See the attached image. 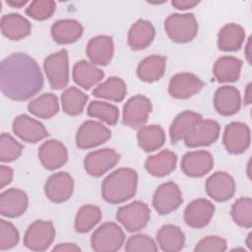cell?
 <instances>
[{"label":"cell","mask_w":252,"mask_h":252,"mask_svg":"<svg viewBox=\"0 0 252 252\" xmlns=\"http://www.w3.org/2000/svg\"><path fill=\"white\" fill-rule=\"evenodd\" d=\"M43 86V77L38 64L25 53L16 52L2 60L0 88L3 94L16 101L34 96Z\"/></svg>","instance_id":"6da1fadb"},{"label":"cell","mask_w":252,"mask_h":252,"mask_svg":"<svg viewBox=\"0 0 252 252\" xmlns=\"http://www.w3.org/2000/svg\"><path fill=\"white\" fill-rule=\"evenodd\" d=\"M138 175L132 168L121 167L111 172L102 182L101 196L110 204H120L131 199L137 190Z\"/></svg>","instance_id":"7a4b0ae2"},{"label":"cell","mask_w":252,"mask_h":252,"mask_svg":"<svg viewBox=\"0 0 252 252\" xmlns=\"http://www.w3.org/2000/svg\"><path fill=\"white\" fill-rule=\"evenodd\" d=\"M168 37L177 43L191 41L198 33V23L193 14H171L164 21Z\"/></svg>","instance_id":"3957f363"},{"label":"cell","mask_w":252,"mask_h":252,"mask_svg":"<svg viewBox=\"0 0 252 252\" xmlns=\"http://www.w3.org/2000/svg\"><path fill=\"white\" fill-rule=\"evenodd\" d=\"M124 241V231L115 222H104L94 230L91 237L92 248L97 252L117 251Z\"/></svg>","instance_id":"277c9868"},{"label":"cell","mask_w":252,"mask_h":252,"mask_svg":"<svg viewBox=\"0 0 252 252\" xmlns=\"http://www.w3.org/2000/svg\"><path fill=\"white\" fill-rule=\"evenodd\" d=\"M45 75L53 90L64 89L69 83L68 53L61 49L47 56L43 63Z\"/></svg>","instance_id":"5b68a950"},{"label":"cell","mask_w":252,"mask_h":252,"mask_svg":"<svg viewBox=\"0 0 252 252\" xmlns=\"http://www.w3.org/2000/svg\"><path fill=\"white\" fill-rule=\"evenodd\" d=\"M150 209L141 201H134L120 207L116 213L117 220L130 232L139 231L144 228L150 220Z\"/></svg>","instance_id":"8992f818"},{"label":"cell","mask_w":252,"mask_h":252,"mask_svg":"<svg viewBox=\"0 0 252 252\" xmlns=\"http://www.w3.org/2000/svg\"><path fill=\"white\" fill-rule=\"evenodd\" d=\"M55 228L51 221L37 220L26 230L24 236L25 246L32 251H45L53 242Z\"/></svg>","instance_id":"52a82bcc"},{"label":"cell","mask_w":252,"mask_h":252,"mask_svg":"<svg viewBox=\"0 0 252 252\" xmlns=\"http://www.w3.org/2000/svg\"><path fill=\"white\" fill-rule=\"evenodd\" d=\"M152 111L151 100L142 94L129 98L123 106V124L131 128L142 127Z\"/></svg>","instance_id":"ba28073f"},{"label":"cell","mask_w":252,"mask_h":252,"mask_svg":"<svg viewBox=\"0 0 252 252\" xmlns=\"http://www.w3.org/2000/svg\"><path fill=\"white\" fill-rule=\"evenodd\" d=\"M111 137V131L100 122L88 120L77 131L76 145L80 149H92L105 143Z\"/></svg>","instance_id":"9c48e42d"},{"label":"cell","mask_w":252,"mask_h":252,"mask_svg":"<svg viewBox=\"0 0 252 252\" xmlns=\"http://www.w3.org/2000/svg\"><path fill=\"white\" fill-rule=\"evenodd\" d=\"M182 203V193L178 185L172 181L160 184L153 197V206L159 215L171 213Z\"/></svg>","instance_id":"30bf717a"},{"label":"cell","mask_w":252,"mask_h":252,"mask_svg":"<svg viewBox=\"0 0 252 252\" xmlns=\"http://www.w3.org/2000/svg\"><path fill=\"white\" fill-rule=\"evenodd\" d=\"M250 141V129L245 123L231 122L225 127L222 142L228 153L232 155L244 153L249 148Z\"/></svg>","instance_id":"8fae6325"},{"label":"cell","mask_w":252,"mask_h":252,"mask_svg":"<svg viewBox=\"0 0 252 252\" xmlns=\"http://www.w3.org/2000/svg\"><path fill=\"white\" fill-rule=\"evenodd\" d=\"M119 155L113 149H101L91 152L84 159L86 171L94 177H99L111 169L119 161Z\"/></svg>","instance_id":"7c38bea8"},{"label":"cell","mask_w":252,"mask_h":252,"mask_svg":"<svg viewBox=\"0 0 252 252\" xmlns=\"http://www.w3.org/2000/svg\"><path fill=\"white\" fill-rule=\"evenodd\" d=\"M220 130V127L217 121L202 119L193 127L183 140L185 145L189 148L209 146L218 140Z\"/></svg>","instance_id":"4fadbf2b"},{"label":"cell","mask_w":252,"mask_h":252,"mask_svg":"<svg viewBox=\"0 0 252 252\" xmlns=\"http://www.w3.org/2000/svg\"><path fill=\"white\" fill-rule=\"evenodd\" d=\"M74 180L72 176L65 171H60L50 175L44 185L46 197L54 203L67 201L73 194Z\"/></svg>","instance_id":"5bb4252c"},{"label":"cell","mask_w":252,"mask_h":252,"mask_svg":"<svg viewBox=\"0 0 252 252\" xmlns=\"http://www.w3.org/2000/svg\"><path fill=\"white\" fill-rule=\"evenodd\" d=\"M204 83L194 74L178 73L174 75L168 85L169 94L177 99H186L198 94Z\"/></svg>","instance_id":"9a60e30c"},{"label":"cell","mask_w":252,"mask_h":252,"mask_svg":"<svg viewBox=\"0 0 252 252\" xmlns=\"http://www.w3.org/2000/svg\"><path fill=\"white\" fill-rule=\"evenodd\" d=\"M214 158L207 151H193L185 154L181 160L183 173L190 177H201L212 170Z\"/></svg>","instance_id":"2e32d148"},{"label":"cell","mask_w":252,"mask_h":252,"mask_svg":"<svg viewBox=\"0 0 252 252\" xmlns=\"http://www.w3.org/2000/svg\"><path fill=\"white\" fill-rule=\"evenodd\" d=\"M215 213L214 204L207 199L192 201L184 210V220L192 228H203L209 224Z\"/></svg>","instance_id":"e0dca14e"},{"label":"cell","mask_w":252,"mask_h":252,"mask_svg":"<svg viewBox=\"0 0 252 252\" xmlns=\"http://www.w3.org/2000/svg\"><path fill=\"white\" fill-rule=\"evenodd\" d=\"M12 127L14 133L27 143H36L48 136V132L42 123L25 114L16 117Z\"/></svg>","instance_id":"ac0fdd59"},{"label":"cell","mask_w":252,"mask_h":252,"mask_svg":"<svg viewBox=\"0 0 252 252\" xmlns=\"http://www.w3.org/2000/svg\"><path fill=\"white\" fill-rule=\"evenodd\" d=\"M38 158L48 170H54L66 163L68 152L66 147L57 140H47L38 149Z\"/></svg>","instance_id":"d6986e66"},{"label":"cell","mask_w":252,"mask_h":252,"mask_svg":"<svg viewBox=\"0 0 252 252\" xmlns=\"http://www.w3.org/2000/svg\"><path fill=\"white\" fill-rule=\"evenodd\" d=\"M207 194L217 202L230 199L235 191L234 179L226 172L217 171L206 181Z\"/></svg>","instance_id":"ffe728a7"},{"label":"cell","mask_w":252,"mask_h":252,"mask_svg":"<svg viewBox=\"0 0 252 252\" xmlns=\"http://www.w3.org/2000/svg\"><path fill=\"white\" fill-rule=\"evenodd\" d=\"M214 106L220 115H234L239 111L241 106L239 91L232 86H222L219 88L215 93Z\"/></svg>","instance_id":"44dd1931"},{"label":"cell","mask_w":252,"mask_h":252,"mask_svg":"<svg viewBox=\"0 0 252 252\" xmlns=\"http://www.w3.org/2000/svg\"><path fill=\"white\" fill-rule=\"evenodd\" d=\"M27 194L18 188H11L0 195V213L7 218L22 216L28 208Z\"/></svg>","instance_id":"7402d4cb"},{"label":"cell","mask_w":252,"mask_h":252,"mask_svg":"<svg viewBox=\"0 0 252 252\" xmlns=\"http://www.w3.org/2000/svg\"><path fill=\"white\" fill-rule=\"evenodd\" d=\"M113 40L108 35L93 37L87 45V55L94 65L106 66L113 56Z\"/></svg>","instance_id":"603a6c76"},{"label":"cell","mask_w":252,"mask_h":252,"mask_svg":"<svg viewBox=\"0 0 252 252\" xmlns=\"http://www.w3.org/2000/svg\"><path fill=\"white\" fill-rule=\"evenodd\" d=\"M72 76L78 86L85 90H90L103 79L104 73L93 63L80 60L74 65Z\"/></svg>","instance_id":"cb8c5ba5"},{"label":"cell","mask_w":252,"mask_h":252,"mask_svg":"<svg viewBox=\"0 0 252 252\" xmlns=\"http://www.w3.org/2000/svg\"><path fill=\"white\" fill-rule=\"evenodd\" d=\"M31 23L20 14H6L1 18V32L11 40H20L31 32Z\"/></svg>","instance_id":"d4e9b609"},{"label":"cell","mask_w":252,"mask_h":252,"mask_svg":"<svg viewBox=\"0 0 252 252\" xmlns=\"http://www.w3.org/2000/svg\"><path fill=\"white\" fill-rule=\"evenodd\" d=\"M176 162V155L169 150H163L157 155L149 157L145 161V168L151 175L162 177L175 169Z\"/></svg>","instance_id":"484cf974"},{"label":"cell","mask_w":252,"mask_h":252,"mask_svg":"<svg viewBox=\"0 0 252 252\" xmlns=\"http://www.w3.org/2000/svg\"><path fill=\"white\" fill-rule=\"evenodd\" d=\"M82 25L72 19L59 20L51 27V35L59 44H70L77 41L83 34Z\"/></svg>","instance_id":"4316f807"},{"label":"cell","mask_w":252,"mask_h":252,"mask_svg":"<svg viewBox=\"0 0 252 252\" xmlns=\"http://www.w3.org/2000/svg\"><path fill=\"white\" fill-rule=\"evenodd\" d=\"M155 37V29L151 22L140 19L129 30L128 45L133 50H141L148 47Z\"/></svg>","instance_id":"83f0119b"},{"label":"cell","mask_w":252,"mask_h":252,"mask_svg":"<svg viewBox=\"0 0 252 252\" xmlns=\"http://www.w3.org/2000/svg\"><path fill=\"white\" fill-rule=\"evenodd\" d=\"M242 61L233 56H222L219 58L213 69L215 78L220 83L235 82L240 77Z\"/></svg>","instance_id":"f1b7e54d"},{"label":"cell","mask_w":252,"mask_h":252,"mask_svg":"<svg viewBox=\"0 0 252 252\" xmlns=\"http://www.w3.org/2000/svg\"><path fill=\"white\" fill-rule=\"evenodd\" d=\"M202 119V116L194 111L186 110L179 113L169 127V136L171 142L176 144L180 140H183L193 129V127Z\"/></svg>","instance_id":"f546056e"},{"label":"cell","mask_w":252,"mask_h":252,"mask_svg":"<svg viewBox=\"0 0 252 252\" xmlns=\"http://www.w3.org/2000/svg\"><path fill=\"white\" fill-rule=\"evenodd\" d=\"M157 242L162 251L177 252L184 247L185 236L178 226L165 224L158 229Z\"/></svg>","instance_id":"4dcf8cb0"},{"label":"cell","mask_w":252,"mask_h":252,"mask_svg":"<svg viewBox=\"0 0 252 252\" xmlns=\"http://www.w3.org/2000/svg\"><path fill=\"white\" fill-rule=\"evenodd\" d=\"M245 39L244 29L237 24L223 26L218 34V46L222 51L238 50Z\"/></svg>","instance_id":"1f68e13d"},{"label":"cell","mask_w":252,"mask_h":252,"mask_svg":"<svg viewBox=\"0 0 252 252\" xmlns=\"http://www.w3.org/2000/svg\"><path fill=\"white\" fill-rule=\"evenodd\" d=\"M166 59L160 55H151L143 59L137 68V76L140 80L152 83L159 80L165 70Z\"/></svg>","instance_id":"d6a6232c"},{"label":"cell","mask_w":252,"mask_h":252,"mask_svg":"<svg viewBox=\"0 0 252 252\" xmlns=\"http://www.w3.org/2000/svg\"><path fill=\"white\" fill-rule=\"evenodd\" d=\"M139 147L145 152H154L165 142V133L158 125H148L140 128L137 134Z\"/></svg>","instance_id":"836d02e7"},{"label":"cell","mask_w":252,"mask_h":252,"mask_svg":"<svg viewBox=\"0 0 252 252\" xmlns=\"http://www.w3.org/2000/svg\"><path fill=\"white\" fill-rule=\"evenodd\" d=\"M127 88L124 81L118 77H110L102 84L98 85L93 94L96 97L105 98L115 102L122 101L126 95Z\"/></svg>","instance_id":"e575fe53"},{"label":"cell","mask_w":252,"mask_h":252,"mask_svg":"<svg viewBox=\"0 0 252 252\" xmlns=\"http://www.w3.org/2000/svg\"><path fill=\"white\" fill-rule=\"evenodd\" d=\"M28 109L32 114L38 118H51L59 110L58 98L51 93L43 94L29 102Z\"/></svg>","instance_id":"d590c367"},{"label":"cell","mask_w":252,"mask_h":252,"mask_svg":"<svg viewBox=\"0 0 252 252\" xmlns=\"http://www.w3.org/2000/svg\"><path fill=\"white\" fill-rule=\"evenodd\" d=\"M88 95L76 87L68 88L61 95L62 109L65 113L76 116L83 112L87 103Z\"/></svg>","instance_id":"8d00e7d4"},{"label":"cell","mask_w":252,"mask_h":252,"mask_svg":"<svg viewBox=\"0 0 252 252\" xmlns=\"http://www.w3.org/2000/svg\"><path fill=\"white\" fill-rule=\"evenodd\" d=\"M101 220V211L94 205L81 207L75 218V229L77 232L86 233L93 229Z\"/></svg>","instance_id":"74e56055"},{"label":"cell","mask_w":252,"mask_h":252,"mask_svg":"<svg viewBox=\"0 0 252 252\" xmlns=\"http://www.w3.org/2000/svg\"><path fill=\"white\" fill-rule=\"evenodd\" d=\"M87 112L89 116L97 118L108 125H115L119 118V110L115 105L99 100L90 102Z\"/></svg>","instance_id":"f35d334b"},{"label":"cell","mask_w":252,"mask_h":252,"mask_svg":"<svg viewBox=\"0 0 252 252\" xmlns=\"http://www.w3.org/2000/svg\"><path fill=\"white\" fill-rule=\"evenodd\" d=\"M233 221L241 227L250 228L252 225V200L249 197H242L236 200L230 210Z\"/></svg>","instance_id":"ab89813d"},{"label":"cell","mask_w":252,"mask_h":252,"mask_svg":"<svg viewBox=\"0 0 252 252\" xmlns=\"http://www.w3.org/2000/svg\"><path fill=\"white\" fill-rule=\"evenodd\" d=\"M23 145L15 140L10 134L3 133L0 139V160L11 162L17 159L23 152Z\"/></svg>","instance_id":"60d3db41"},{"label":"cell","mask_w":252,"mask_h":252,"mask_svg":"<svg viewBox=\"0 0 252 252\" xmlns=\"http://www.w3.org/2000/svg\"><path fill=\"white\" fill-rule=\"evenodd\" d=\"M56 4L51 0L32 1L26 9V14L37 21H44L50 18L55 12Z\"/></svg>","instance_id":"b9f144b4"},{"label":"cell","mask_w":252,"mask_h":252,"mask_svg":"<svg viewBox=\"0 0 252 252\" xmlns=\"http://www.w3.org/2000/svg\"><path fill=\"white\" fill-rule=\"evenodd\" d=\"M20 234L16 226L5 220H0V250H8L19 242Z\"/></svg>","instance_id":"7bdbcfd3"},{"label":"cell","mask_w":252,"mask_h":252,"mask_svg":"<svg viewBox=\"0 0 252 252\" xmlns=\"http://www.w3.org/2000/svg\"><path fill=\"white\" fill-rule=\"evenodd\" d=\"M125 250L128 252H157L158 246L153 238L146 234H136L127 240Z\"/></svg>","instance_id":"ee69618b"},{"label":"cell","mask_w":252,"mask_h":252,"mask_svg":"<svg viewBox=\"0 0 252 252\" xmlns=\"http://www.w3.org/2000/svg\"><path fill=\"white\" fill-rule=\"evenodd\" d=\"M227 248L226 241L219 236H207L196 245V252H223Z\"/></svg>","instance_id":"f6af8a7d"},{"label":"cell","mask_w":252,"mask_h":252,"mask_svg":"<svg viewBox=\"0 0 252 252\" xmlns=\"http://www.w3.org/2000/svg\"><path fill=\"white\" fill-rule=\"evenodd\" d=\"M13 179V169L9 166L1 165L0 166V184L1 188H4L6 185L10 184Z\"/></svg>","instance_id":"bcb514c9"},{"label":"cell","mask_w":252,"mask_h":252,"mask_svg":"<svg viewBox=\"0 0 252 252\" xmlns=\"http://www.w3.org/2000/svg\"><path fill=\"white\" fill-rule=\"evenodd\" d=\"M172 6L178 10H187L194 8L199 4V1H192V0H173L171 2Z\"/></svg>","instance_id":"7dc6e473"},{"label":"cell","mask_w":252,"mask_h":252,"mask_svg":"<svg viewBox=\"0 0 252 252\" xmlns=\"http://www.w3.org/2000/svg\"><path fill=\"white\" fill-rule=\"evenodd\" d=\"M53 251L60 252H78L81 251V248L74 243H60L53 248Z\"/></svg>","instance_id":"c3c4849f"},{"label":"cell","mask_w":252,"mask_h":252,"mask_svg":"<svg viewBox=\"0 0 252 252\" xmlns=\"http://www.w3.org/2000/svg\"><path fill=\"white\" fill-rule=\"evenodd\" d=\"M6 3L14 8H21L25 6L28 3V1L27 0H7Z\"/></svg>","instance_id":"681fc988"},{"label":"cell","mask_w":252,"mask_h":252,"mask_svg":"<svg viewBox=\"0 0 252 252\" xmlns=\"http://www.w3.org/2000/svg\"><path fill=\"white\" fill-rule=\"evenodd\" d=\"M245 56L248 63L251 64V37L248 38L247 43L245 45Z\"/></svg>","instance_id":"f907efd6"},{"label":"cell","mask_w":252,"mask_h":252,"mask_svg":"<svg viewBox=\"0 0 252 252\" xmlns=\"http://www.w3.org/2000/svg\"><path fill=\"white\" fill-rule=\"evenodd\" d=\"M244 102L246 104H250V102H251V84L250 83L246 87L245 95H244Z\"/></svg>","instance_id":"816d5d0a"},{"label":"cell","mask_w":252,"mask_h":252,"mask_svg":"<svg viewBox=\"0 0 252 252\" xmlns=\"http://www.w3.org/2000/svg\"><path fill=\"white\" fill-rule=\"evenodd\" d=\"M246 244L250 250H252V232H250L246 239Z\"/></svg>","instance_id":"f5cc1de1"}]
</instances>
